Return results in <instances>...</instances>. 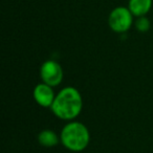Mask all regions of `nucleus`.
Wrapping results in <instances>:
<instances>
[{"instance_id":"nucleus-1","label":"nucleus","mask_w":153,"mask_h":153,"mask_svg":"<svg viewBox=\"0 0 153 153\" xmlns=\"http://www.w3.org/2000/svg\"><path fill=\"white\" fill-rule=\"evenodd\" d=\"M55 117L62 121H74L83 110V98L76 87L67 86L56 94L51 107Z\"/></svg>"},{"instance_id":"nucleus-2","label":"nucleus","mask_w":153,"mask_h":153,"mask_svg":"<svg viewBox=\"0 0 153 153\" xmlns=\"http://www.w3.org/2000/svg\"><path fill=\"white\" fill-rule=\"evenodd\" d=\"M62 146L71 152L85 150L90 143V132L87 126L78 121H70L64 125L60 132Z\"/></svg>"},{"instance_id":"nucleus-3","label":"nucleus","mask_w":153,"mask_h":153,"mask_svg":"<svg viewBox=\"0 0 153 153\" xmlns=\"http://www.w3.org/2000/svg\"><path fill=\"white\" fill-rule=\"evenodd\" d=\"M134 16L126 7H114L108 16V25L114 33L124 34L131 28Z\"/></svg>"},{"instance_id":"nucleus-4","label":"nucleus","mask_w":153,"mask_h":153,"mask_svg":"<svg viewBox=\"0 0 153 153\" xmlns=\"http://www.w3.org/2000/svg\"><path fill=\"white\" fill-rule=\"evenodd\" d=\"M40 74L41 82L51 86V87H57L63 81V68L61 64L56 60H46L40 66Z\"/></svg>"},{"instance_id":"nucleus-5","label":"nucleus","mask_w":153,"mask_h":153,"mask_svg":"<svg viewBox=\"0 0 153 153\" xmlns=\"http://www.w3.org/2000/svg\"><path fill=\"white\" fill-rule=\"evenodd\" d=\"M33 98L40 107L51 108L53 101H55L56 94L53 91V87L41 82L34 87Z\"/></svg>"},{"instance_id":"nucleus-6","label":"nucleus","mask_w":153,"mask_h":153,"mask_svg":"<svg viewBox=\"0 0 153 153\" xmlns=\"http://www.w3.org/2000/svg\"><path fill=\"white\" fill-rule=\"evenodd\" d=\"M153 0H129L128 9L134 17L146 16L152 7Z\"/></svg>"},{"instance_id":"nucleus-7","label":"nucleus","mask_w":153,"mask_h":153,"mask_svg":"<svg viewBox=\"0 0 153 153\" xmlns=\"http://www.w3.org/2000/svg\"><path fill=\"white\" fill-rule=\"evenodd\" d=\"M38 143L44 148H53L58 146L61 140H60V135H58L57 132L51 129H44L39 132Z\"/></svg>"},{"instance_id":"nucleus-8","label":"nucleus","mask_w":153,"mask_h":153,"mask_svg":"<svg viewBox=\"0 0 153 153\" xmlns=\"http://www.w3.org/2000/svg\"><path fill=\"white\" fill-rule=\"evenodd\" d=\"M134 26H135L136 30H138L140 33H147L151 27V22L146 16H142V17L136 18Z\"/></svg>"}]
</instances>
